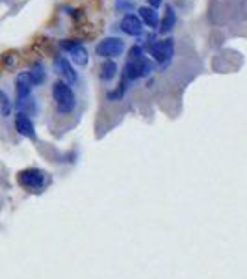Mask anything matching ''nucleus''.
<instances>
[{"label":"nucleus","instance_id":"a211bd4d","mask_svg":"<svg viewBox=\"0 0 247 279\" xmlns=\"http://www.w3.org/2000/svg\"><path fill=\"white\" fill-rule=\"evenodd\" d=\"M147 2H149V6H151L153 10H155V8H160V6H162V0H147Z\"/></svg>","mask_w":247,"mask_h":279},{"label":"nucleus","instance_id":"0eeeda50","mask_svg":"<svg viewBox=\"0 0 247 279\" xmlns=\"http://www.w3.org/2000/svg\"><path fill=\"white\" fill-rule=\"evenodd\" d=\"M32 88H34V82H32L28 73L17 74V78H15V95H17V101L28 99V97H30Z\"/></svg>","mask_w":247,"mask_h":279},{"label":"nucleus","instance_id":"2eb2a0df","mask_svg":"<svg viewBox=\"0 0 247 279\" xmlns=\"http://www.w3.org/2000/svg\"><path fill=\"white\" fill-rule=\"evenodd\" d=\"M0 112L2 115L6 117V115H10L11 112V104H10V99H8V95L0 90Z\"/></svg>","mask_w":247,"mask_h":279},{"label":"nucleus","instance_id":"f8f14e48","mask_svg":"<svg viewBox=\"0 0 247 279\" xmlns=\"http://www.w3.org/2000/svg\"><path fill=\"white\" fill-rule=\"evenodd\" d=\"M69 54H71V60L76 65H86L88 63V51L84 49L82 45H76L74 49L69 51Z\"/></svg>","mask_w":247,"mask_h":279},{"label":"nucleus","instance_id":"1a4fd4ad","mask_svg":"<svg viewBox=\"0 0 247 279\" xmlns=\"http://www.w3.org/2000/svg\"><path fill=\"white\" fill-rule=\"evenodd\" d=\"M121 30L124 34H128V36H141L143 22L140 21L136 15H132V13H126L123 17V21H121Z\"/></svg>","mask_w":247,"mask_h":279},{"label":"nucleus","instance_id":"ddd939ff","mask_svg":"<svg viewBox=\"0 0 247 279\" xmlns=\"http://www.w3.org/2000/svg\"><path fill=\"white\" fill-rule=\"evenodd\" d=\"M115 74H117V65H115V62L106 60V62L101 65V78L108 82V80H113Z\"/></svg>","mask_w":247,"mask_h":279},{"label":"nucleus","instance_id":"6e6552de","mask_svg":"<svg viewBox=\"0 0 247 279\" xmlns=\"http://www.w3.org/2000/svg\"><path fill=\"white\" fill-rule=\"evenodd\" d=\"M15 129L24 138H30V140L35 138V129H34L32 119L26 114H22V112H19V114L15 115Z\"/></svg>","mask_w":247,"mask_h":279},{"label":"nucleus","instance_id":"f257e3e1","mask_svg":"<svg viewBox=\"0 0 247 279\" xmlns=\"http://www.w3.org/2000/svg\"><path fill=\"white\" fill-rule=\"evenodd\" d=\"M52 97L56 101V106H58V112L60 114H71L76 106V97L72 90L69 88V84H65L63 80H58L52 86Z\"/></svg>","mask_w":247,"mask_h":279},{"label":"nucleus","instance_id":"f3484780","mask_svg":"<svg viewBox=\"0 0 247 279\" xmlns=\"http://www.w3.org/2000/svg\"><path fill=\"white\" fill-rule=\"evenodd\" d=\"M60 45H62L63 51H71V49H74V47H76V45H80V43L74 41V39H71V41H67V39H65V41H62Z\"/></svg>","mask_w":247,"mask_h":279},{"label":"nucleus","instance_id":"f03ea898","mask_svg":"<svg viewBox=\"0 0 247 279\" xmlns=\"http://www.w3.org/2000/svg\"><path fill=\"white\" fill-rule=\"evenodd\" d=\"M145 49L149 51V54L155 58L160 65H167L173 58V51H175V43L173 39H164V41H156L155 37L151 36L149 41L145 43Z\"/></svg>","mask_w":247,"mask_h":279},{"label":"nucleus","instance_id":"dca6fc26","mask_svg":"<svg viewBox=\"0 0 247 279\" xmlns=\"http://www.w3.org/2000/svg\"><path fill=\"white\" fill-rule=\"evenodd\" d=\"M124 90H126V78L123 76V80H121V84H119V88H117L115 92L108 93V99H110V101H119V99L124 95Z\"/></svg>","mask_w":247,"mask_h":279},{"label":"nucleus","instance_id":"20e7f679","mask_svg":"<svg viewBox=\"0 0 247 279\" xmlns=\"http://www.w3.org/2000/svg\"><path fill=\"white\" fill-rule=\"evenodd\" d=\"M17 181L22 188L32 190V192H39L45 186V173L41 169H24L17 175Z\"/></svg>","mask_w":247,"mask_h":279},{"label":"nucleus","instance_id":"4468645a","mask_svg":"<svg viewBox=\"0 0 247 279\" xmlns=\"http://www.w3.org/2000/svg\"><path fill=\"white\" fill-rule=\"evenodd\" d=\"M28 74H30L34 86H39V84H43L45 82V78H47V73L43 69V65H34L32 71H28Z\"/></svg>","mask_w":247,"mask_h":279},{"label":"nucleus","instance_id":"9d476101","mask_svg":"<svg viewBox=\"0 0 247 279\" xmlns=\"http://www.w3.org/2000/svg\"><path fill=\"white\" fill-rule=\"evenodd\" d=\"M176 22V15H175V10H173V6H167L165 8V15L162 22H160V34H169V32L173 30V26H175Z\"/></svg>","mask_w":247,"mask_h":279},{"label":"nucleus","instance_id":"423d86ee","mask_svg":"<svg viewBox=\"0 0 247 279\" xmlns=\"http://www.w3.org/2000/svg\"><path fill=\"white\" fill-rule=\"evenodd\" d=\"M54 67H56L58 74H60L63 80H65V84H74L76 80H78V74H76V71L72 69V65L69 63V60H67V58L60 56V58L54 62Z\"/></svg>","mask_w":247,"mask_h":279},{"label":"nucleus","instance_id":"9b49d317","mask_svg":"<svg viewBox=\"0 0 247 279\" xmlns=\"http://www.w3.org/2000/svg\"><path fill=\"white\" fill-rule=\"evenodd\" d=\"M138 13H140V17L143 19V22L149 28H158V13L151 6H141L138 10Z\"/></svg>","mask_w":247,"mask_h":279},{"label":"nucleus","instance_id":"7ed1b4c3","mask_svg":"<svg viewBox=\"0 0 247 279\" xmlns=\"http://www.w3.org/2000/svg\"><path fill=\"white\" fill-rule=\"evenodd\" d=\"M153 73V63L149 62L145 56H140L136 60H128L124 65L123 76L126 80H138L141 76H149Z\"/></svg>","mask_w":247,"mask_h":279},{"label":"nucleus","instance_id":"39448f33","mask_svg":"<svg viewBox=\"0 0 247 279\" xmlns=\"http://www.w3.org/2000/svg\"><path fill=\"white\" fill-rule=\"evenodd\" d=\"M124 51V43L119 37H106L103 41L97 45V54L103 56V58H115V56H121Z\"/></svg>","mask_w":247,"mask_h":279}]
</instances>
